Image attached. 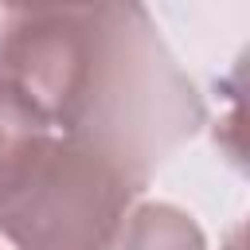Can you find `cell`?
I'll return each instance as SVG.
<instances>
[{"instance_id":"obj_1","label":"cell","mask_w":250,"mask_h":250,"mask_svg":"<svg viewBox=\"0 0 250 250\" xmlns=\"http://www.w3.org/2000/svg\"><path fill=\"white\" fill-rule=\"evenodd\" d=\"M0 82L51 133L141 176H152L207 117L141 4L12 8L0 20Z\"/></svg>"},{"instance_id":"obj_2","label":"cell","mask_w":250,"mask_h":250,"mask_svg":"<svg viewBox=\"0 0 250 250\" xmlns=\"http://www.w3.org/2000/svg\"><path fill=\"white\" fill-rule=\"evenodd\" d=\"M148 176L51 133L0 191V234L16 250H105Z\"/></svg>"},{"instance_id":"obj_3","label":"cell","mask_w":250,"mask_h":250,"mask_svg":"<svg viewBox=\"0 0 250 250\" xmlns=\"http://www.w3.org/2000/svg\"><path fill=\"white\" fill-rule=\"evenodd\" d=\"M105 250H207L195 219L172 203H141L125 215Z\"/></svg>"},{"instance_id":"obj_4","label":"cell","mask_w":250,"mask_h":250,"mask_svg":"<svg viewBox=\"0 0 250 250\" xmlns=\"http://www.w3.org/2000/svg\"><path fill=\"white\" fill-rule=\"evenodd\" d=\"M47 137H51V125L8 82H0V191L12 184V176Z\"/></svg>"},{"instance_id":"obj_5","label":"cell","mask_w":250,"mask_h":250,"mask_svg":"<svg viewBox=\"0 0 250 250\" xmlns=\"http://www.w3.org/2000/svg\"><path fill=\"white\" fill-rule=\"evenodd\" d=\"M223 250H242V230H234V234H230V242H227Z\"/></svg>"}]
</instances>
